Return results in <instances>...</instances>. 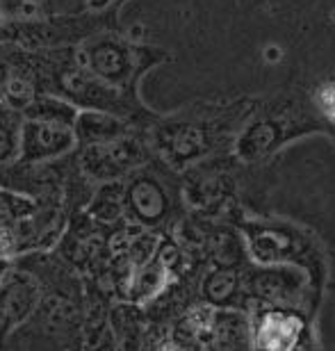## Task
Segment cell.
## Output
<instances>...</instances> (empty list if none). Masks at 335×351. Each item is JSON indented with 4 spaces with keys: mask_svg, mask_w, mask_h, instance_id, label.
Masks as SVG:
<instances>
[{
    "mask_svg": "<svg viewBox=\"0 0 335 351\" xmlns=\"http://www.w3.org/2000/svg\"><path fill=\"white\" fill-rule=\"evenodd\" d=\"M14 265H16V261H14V258L0 254V283H3V278L12 271V267H14Z\"/></svg>",
    "mask_w": 335,
    "mask_h": 351,
    "instance_id": "4fadbf2b",
    "label": "cell"
},
{
    "mask_svg": "<svg viewBox=\"0 0 335 351\" xmlns=\"http://www.w3.org/2000/svg\"><path fill=\"white\" fill-rule=\"evenodd\" d=\"M21 158V125L0 114V167Z\"/></svg>",
    "mask_w": 335,
    "mask_h": 351,
    "instance_id": "30bf717a",
    "label": "cell"
},
{
    "mask_svg": "<svg viewBox=\"0 0 335 351\" xmlns=\"http://www.w3.org/2000/svg\"><path fill=\"white\" fill-rule=\"evenodd\" d=\"M319 103H322L326 114L335 119V85H329L319 91Z\"/></svg>",
    "mask_w": 335,
    "mask_h": 351,
    "instance_id": "7c38bea8",
    "label": "cell"
},
{
    "mask_svg": "<svg viewBox=\"0 0 335 351\" xmlns=\"http://www.w3.org/2000/svg\"><path fill=\"white\" fill-rule=\"evenodd\" d=\"M123 206H125V194H121V187L114 180H110L94 192L92 201L87 203V215L96 221L110 223L119 219V215L123 213Z\"/></svg>",
    "mask_w": 335,
    "mask_h": 351,
    "instance_id": "52a82bcc",
    "label": "cell"
},
{
    "mask_svg": "<svg viewBox=\"0 0 335 351\" xmlns=\"http://www.w3.org/2000/svg\"><path fill=\"white\" fill-rule=\"evenodd\" d=\"M55 0H10V12L21 19H34L53 14Z\"/></svg>",
    "mask_w": 335,
    "mask_h": 351,
    "instance_id": "8fae6325",
    "label": "cell"
},
{
    "mask_svg": "<svg viewBox=\"0 0 335 351\" xmlns=\"http://www.w3.org/2000/svg\"><path fill=\"white\" fill-rule=\"evenodd\" d=\"M299 319L285 317V315H269L264 317L258 342L264 351H290L297 342Z\"/></svg>",
    "mask_w": 335,
    "mask_h": 351,
    "instance_id": "8992f818",
    "label": "cell"
},
{
    "mask_svg": "<svg viewBox=\"0 0 335 351\" xmlns=\"http://www.w3.org/2000/svg\"><path fill=\"white\" fill-rule=\"evenodd\" d=\"M87 64L94 73H99L101 78L116 80V75L123 66V58H121V53L116 51V46L94 44V46H89V51H87Z\"/></svg>",
    "mask_w": 335,
    "mask_h": 351,
    "instance_id": "9c48e42d",
    "label": "cell"
},
{
    "mask_svg": "<svg viewBox=\"0 0 335 351\" xmlns=\"http://www.w3.org/2000/svg\"><path fill=\"white\" fill-rule=\"evenodd\" d=\"M37 213H39V206L30 199V196L0 189V221L23 230L25 223Z\"/></svg>",
    "mask_w": 335,
    "mask_h": 351,
    "instance_id": "ba28073f",
    "label": "cell"
},
{
    "mask_svg": "<svg viewBox=\"0 0 335 351\" xmlns=\"http://www.w3.org/2000/svg\"><path fill=\"white\" fill-rule=\"evenodd\" d=\"M80 112L75 110L71 101H62L55 96H34L32 103L23 110V117L27 121H46V123H62V125H75Z\"/></svg>",
    "mask_w": 335,
    "mask_h": 351,
    "instance_id": "5b68a950",
    "label": "cell"
},
{
    "mask_svg": "<svg viewBox=\"0 0 335 351\" xmlns=\"http://www.w3.org/2000/svg\"><path fill=\"white\" fill-rule=\"evenodd\" d=\"M44 297L39 276L25 263H16L0 283V342L34 317Z\"/></svg>",
    "mask_w": 335,
    "mask_h": 351,
    "instance_id": "6da1fadb",
    "label": "cell"
},
{
    "mask_svg": "<svg viewBox=\"0 0 335 351\" xmlns=\"http://www.w3.org/2000/svg\"><path fill=\"white\" fill-rule=\"evenodd\" d=\"M73 130L80 146H94V144H106L112 142V139H119V135H121V123L101 110H85L78 114V121H75Z\"/></svg>",
    "mask_w": 335,
    "mask_h": 351,
    "instance_id": "277c9868",
    "label": "cell"
},
{
    "mask_svg": "<svg viewBox=\"0 0 335 351\" xmlns=\"http://www.w3.org/2000/svg\"><path fill=\"white\" fill-rule=\"evenodd\" d=\"M128 146H123L119 139H112L106 144L82 146L80 153V169L89 180L110 182L121 176L128 167Z\"/></svg>",
    "mask_w": 335,
    "mask_h": 351,
    "instance_id": "3957f363",
    "label": "cell"
},
{
    "mask_svg": "<svg viewBox=\"0 0 335 351\" xmlns=\"http://www.w3.org/2000/svg\"><path fill=\"white\" fill-rule=\"evenodd\" d=\"M78 137L71 125L46 123V121H25L21 123V160L27 165L48 162L69 156Z\"/></svg>",
    "mask_w": 335,
    "mask_h": 351,
    "instance_id": "7a4b0ae2",
    "label": "cell"
}]
</instances>
